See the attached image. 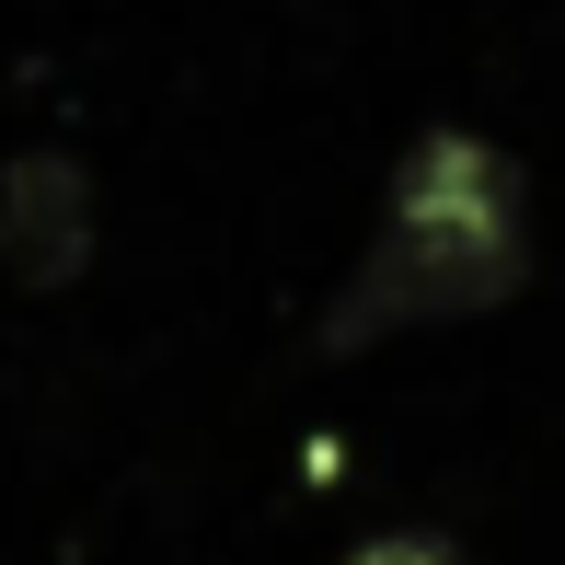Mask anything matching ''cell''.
<instances>
[{
  "mask_svg": "<svg viewBox=\"0 0 565 565\" xmlns=\"http://www.w3.org/2000/svg\"><path fill=\"white\" fill-rule=\"evenodd\" d=\"M531 289V185L497 139L473 127H427L393 162V209H381L370 254L347 266V289L323 300L312 347L323 358H370L427 323H473L508 312Z\"/></svg>",
  "mask_w": 565,
  "mask_h": 565,
  "instance_id": "obj_1",
  "label": "cell"
},
{
  "mask_svg": "<svg viewBox=\"0 0 565 565\" xmlns=\"http://www.w3.org/2000/svg\"><path fill=\"white\" fill-rule=\"evenodd\" d=\"M93 243H105L93 173L70 162V150H12V162H0V266L35 300H58V289L93 277Z\"/></svg>",
  "mask_w": 565,
  "mask_h": 565,
  "instance_id": "obj_2",
  "label": "cell"
},
{
  "mask_svg": "<svg viewBox=\"0 0 565 565\" xmlns=\"http://www.w3.org/2000/svg\"><path fill=\"white\" fill-rule=\"evenodd\" d=\"M347 565H473V554H461L450 531H381V543H358Z\"/></svg>",
  "mask_w": 565,
  "mask_h": 565,
  "instance_id": "obj_3",
  "label": "cell"
}]
</instances>
